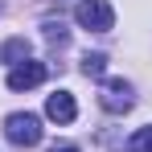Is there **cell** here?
I'll return each mask as SVG.
<instances>
[{
	"mask_svg": "<svg viewBox=\"0 0 152 152\" xmlns=\"http://www.w3.org/2000/svg\"><path fill=\"white\" fill-rule=\"evenodd\" d=\"M50 152H78V144H70V140H53Z\"/></svg>",
	"mask_w": 152,
	"mask_h": 152,
	"instance_id": "10",
	"label": "cell"
},
{
	"mask_svg": "<svg viewBox=\"0 0 152 152\" xmlns=\"http://www.w3.org/2000/svg\"><path fill=\"white\" fill-rule=\"evenodd\" d=\"M0 62H4V66L29 62V41H25V37H8V41L0 45Z\"/></svg>",
	"mask_w": 152,
	"mask_h": 152,
	"instance_id": "6",
	"label": "cell"
},
{
	"mask_svg": "<svg viewBox=\"0 0 152 152\" xmlns=\"http://www.w3.org/2000/svg\"><path fill=\"white\" fill-rule=\"evenodd\" d=\"M74 21L86 29V33H111V25H115V8H111V0H78Z\"/></svg>",
	"mask_w": 152,
	"mask_h": 152,
	"instance_id": "2",
	"label": "cell"
},
{
	"mask_svg": "<svg viewBox=\"0 0 152 152\" xmlns=\"http://www.w3.org/2000/svg\"><path fill=\"white\" fill-rule=\"evenodd\" d=\"M4 136H8L12 148H37L41 144V119L33 111H12L4 119Z\"/></svg>",
	"mask_w": 152,
	"mask_h": 152,
	"instance_id": "1",
	"label": "cell"
},
{
	"mask_svg": "<svg viewBox=\"0 0 152 152\" xmlns=\"http://www.w3.org/2000/svg\"><path fill=\"white\" fill-rule=\"evenodd\" d=\"M103 111H111V115H124V111H132L136 107V91H132V82H124V78H107L103 82Z\"/></svg>",
	"mask_w": 152,
	"mask_h": 152,
	"instance_id": "3",
	"label": "cell"
},
{
	"mask_svg": "<svg viewBox=\"0 0 152 152\" xmlns=\"http://www.w3.org/2000/svg\"><path fill=\"white\" fill-rule=\"evenodd\" d=\"M82 74L86 78H103L107 74V53H82Z\"/></svg>",
	"mask_w": 152,
	"mask_h": 152,
	"instance_id": "7",
	"label": "cell"
},
{
	"mask_svg": "<svg viewBox=\"0 0 152 152\" xmlns=\"http://www.w3.org/2000/svg\"><path fill=\"white\" fill-rule=\"evenodd\" d=\"M127 152H152V124H148V127H140V132H132Z\"/></svg>",
	"mask_w": 152,
	"mask_h": 152,
	"instance_id": "8",
	"label": "cell"
},
{
	"mask_svg": "<svg viewBox=\"0 0 152 152\" xmlns=\"http://www.w3.org/2000/svg\"><path fill=\"white\" fill-rule=\"evenodd\" d=\"M45 62H17L12 70H8V91H33V86H41L45 82Z\"/></svg>",
	"mask_w": 152,
	"mask_h": 152,
	"instance_id": "4",
	"label": "cell"
},
{
	"mask_svg": "<svg viewBox=\"0 0 152 152\" xmlns=\"http://www.w3.org/2000/svg\"><path fill=\"white\" fill-rule=\"evenodd\" d=\"M41 29H45V41H50V45H58V50H62V45H66V37H70L62 21H45Z\"/></svg>",
	"mask_w": 152,
	"mask_h": 152,
	"instance_id": "9",
	"label": "cell"
},
{
	"mask_svg": "<svg viewBox=\"0 0 152 152\" xmlns=\"http://www.w3.org/2000/svg\"><path fill=\"white\" fill-rule=\"evenodd\" d=\"M45 115H50L53 124H74V115H78V103L70 91H53L50 99H45Z\"/></svg>",
	"mask_w": 152,
	"mask_h": 152,
	"instance_id": "5",
	"label": "cell"
}]
</instances>
